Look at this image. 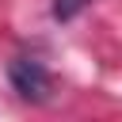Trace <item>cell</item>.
<instances>
[{
	"label": "cell",
	"instance_id": "6da1fadb",
	"mask_svg": "<svg viewBox=\"0 0 122 122\" xmlns=\"http://www.w3.org/2000/svg\"><path fill=\"white\" fill-rule=\"evenodd\" d=\"M8 80L19 92V99L42 103L50 95V72H46V65L38 57H11L8 61Z\"/></svg>",
	"mask_w": 122,
	"mask_h": 122
},
{
	"label": "cell",
	"instance_id": "7a4b0ae2",
	"mask_svg": "<svg viewBox=\"0 0 122 122\" xmlns=\"http://www.w3.org/2000/svg\"><path fill=\"white\" fill-rule=\"evenodd\" d=\"M88 0H53V19H61V23H69L80 8H84Z\"/></svg>",
	"mask_w": 122,
	"mask_h": 122
}]
</instances>
